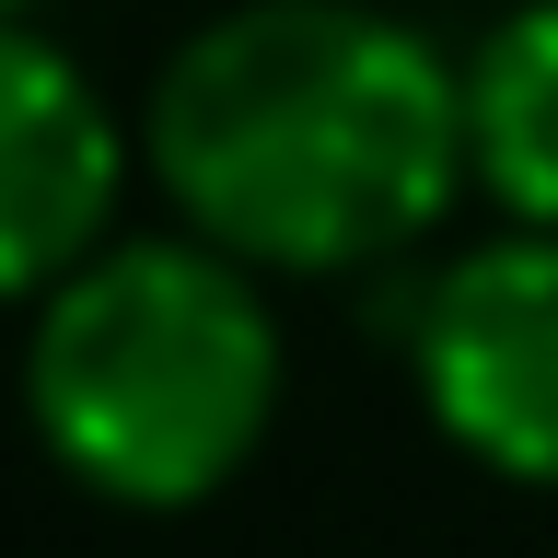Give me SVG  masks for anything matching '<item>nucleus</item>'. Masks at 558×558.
<instances>
[{"label": "nucleus", "instance_id": "obj_4", "mask_svg": "<svg viewBox=\"0 0 558 558\" xmlns=\"http://www.w3.org/2000/svg\"><path fill=\"white\" fill-rule=\"evenodd\" d=\"M117 209V117L47 35L0 24V291H59Z\"/></svg>", "mask_w": 558, "mask_h": 558}, {"label": "nucleus", "instance_id": "obj_6", "mask_svg": "<svg viewBox=\"0 0 558 558\" xmlns=\"http://www.w3.org/2000/svg\"><path fill=\"white\" fill-rule=\"evenodd\" d=\"M12 12H24V0H0V24H12Z\"/></svg>", "mask_w": 558, "mask_h": 558}, {"label": "nucleus", "instance_id": "obj_2", "mask_svg": "<svg viewBox=\"0 0 558 558\" xmlns=\"http://www.w3.org/2000/svg\"><path fill=\"white\" fill-rule=\"evenodd\" d=\"M24 408L105 500H198L279 408V326L221 244H117L47 291Z\"/></svg>", "mask_w": 558, "mask_h": 558}, {"label": "nucleus", "instance_id": "obj_1", "mask_svg": "<svg viewBox=\"0 0 558 558\" xmlns=\"http://www.w3.org/2000/svg\"><path fill=\"white\" fill-rule=\"evenodd\" d=\"M151 163L221 256L349 268L442 209L465 70L373 0H244L163 59Z\"/></svg>", "mask_w": 558, "mask_h": 558}, {"label": "nucleus", "instance_id": "obj_3", "mask_svg": "<svg viewBox=\"0 0 558 558\" xmlns=\"http://www.w3.org/2000/svg\"><path fill=\"white\" fill-rule=\"evenodd\" d=\"M418 396L500 477L558 488V233L453 256L418 314Z\"/></svg>", "mask_w": 558, "mask_h": 558}, {"label": "nucleus", "instance_id": "obj_5", "mask_svg": "<svg viewBox=\"0 0 558 558\" xmlns=\"http://www.w3.org/2000/svg\"><path fill=\"white\" fill-rule=\"evenodd\" d=\"M465 163L500 198L558 233V0H523L465 59Z\"/></svg>", "mask_w": 558, "mask_h": 558}]
</instances>
